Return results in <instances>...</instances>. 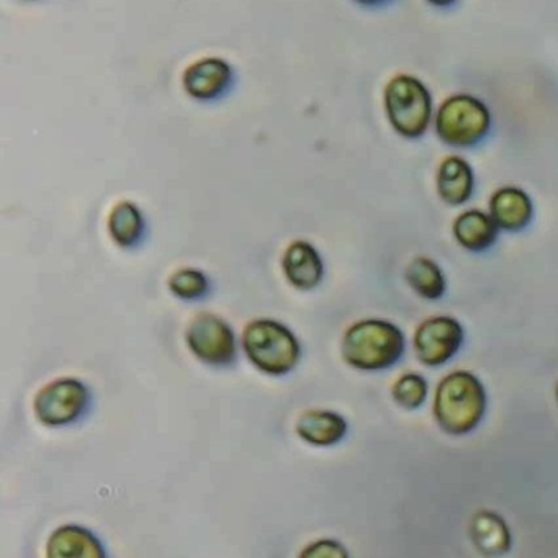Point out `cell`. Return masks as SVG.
I'll list each match as a JSON object with an SVG mask.
<instances>
[{
  "mask_svg": "<svg viewBox=\"0 0 558 558\" xmlns=\"http://www.w3.org/2000/svg\"><path fill=\"white\" fill-rule=\"evenodd\" d=\"M433 411L440 429L450 436H465L485 416V387L472 372H452L437 385Z\"/></svg>",
  "mask_w": 558,
  "mask_h": 558,
  "instance_id": "6da1fadb",
  "label": "cell"
},
{
  "mask_svg": "<svg viewBox=\"0 0 558 558\" xmlns=\"http://www.w3.org/2000/svg\"><path fill=\"white\" fill-rule=\"evenodd\" d=\"M404 335L387 319H362L345 331L342 357L351 367L380 372L393 367L404 354Z\"/></svg>",
  "mask_w": 558,
  "mask_h": 558,
  "instance_id": "7a4b0ae2",
  "label": "cell"
},
{
  "mask_svg": "<svg viewBox=\"0 0 558 558\" xmlns=\"http://www.w3.org/2000/svg\"><path fill=\"white\" fill-rule=\"evenodd\" d=\"M243 345L250 361L267 375L289 374L302 354L293 332L274 319L250 323L244 328Z\"/></svg>",
  "mask_w": 558,
  "mask_h": 558,
  "instance_id": "3957f363",
  "label": "cell"
},
{
  "mask_svg": "<svg viewBox=\"0 0 558 558\" xmlns=\"http://www.w3.org/2000/svg\"><path fill=\"white\" fill-rule=\"evenodd\" d=\"M385 110L398 135L416 140L429 129L433 99L420 80L400 74L393 77L385 89Z\"/></svg>",
  "mask_w": 558,
  "mask_h": 558,
  "instance_id": "277c9868",
  "label": "cell"
},
{
  "mask_svg": "<svg viewBox=\"0 0 558 558\" xmlns=\"http://www.w3.org/2000/svg\"><path fill=\"white\" fill-rule=\"evenodd\" d=\"M492 130V113L476 97L452 96L437 110V136L453 148H473Z\"/></svg>",
  "mask_w": 558,
  "mask_h": 558,
  "instance_id": "5b68a950",
  "label": "cell"
},
{
  "mask_svg": "<svg viewBox=\"0 0 558 558\" xmlns=\"http://www.w3.org/2000/svg\"><path fill=\"white\" fill-rule=\"evenodd\" d=\"M89 400V390L83 381L60 378L38 391L34 401L35 416L45 426H70L83 416Z\"/></svg>",
  "mask_w": 558,
  "mask_h": 558,
  "instance_id": "8992f818",
  "label": "cell"
},
{
  "mask_svg": "<svg viewBox=\"0 0 558 558\" xmlns=\"http://www.w3.org/2000/svg\"><path fill=\"white\" fill-rule=\"evenodd\" d=\"M189 349L205 364L230 365L236 357V338L227 322L201 313L192 319L185 332Z\"/></svg>",
  "mask_w": 558,
  "mask_h": 558,
  "instance_id": "52a82bcc",
  "label": "cell"
},
{
  "mask_svg": "<svg viewBox=\"0 0 558 558\" xmlns=\"http://www.w3.org/2000/svg\"><path fill=\"white\" fill-rule=\"evenodd\" d=\"M465 331L452 316H433L417 326L413 345L416 357L427 367L447 364L462 348Z\"/></svg>",
  "mask_w": 558,
  "mask_h": 558,
  "instance_id": "ba28073f",
  "label": "cell"
},
{
  "mask_svg": "<svg viewBox=\"0 0 558 558\" xmlns=\"http://www.w3.org/2000/svg\"><path fill=\"white\" fill-rule=\"evenodd\" d=\"M489 215L499 230L519 233L534 217L531 197L519 187H501L489 198Z\"/></svg>",
  "mask_w": 558,
  "mask_h": 558,
  "instance_id": "9c48e42d",
  "label": "cell"
},
{
  "mask_svg": "<svg viewBox=\"0 0 558 558\" xmlns=\"http://www.w3.org/2000/svg\"><path fill=\"white\" fill-rule=\"evenodd\" d=\"M231 83V68L220 58H204L185 70L184 87L195 99L221 96Z\"/></svg>",
  "mask_w": 558,
  "mask_h": 558,
  "instance_id": "30bf717a",
  "label": "cell"
},
{
  "mask_svg": "<svg viewBox=\"0 0 558 558\" xmlns=\"http://www.w3.org/2000/svg\"><path fill=\"white\" fill-rule=\"evenodd\" d=\"M282 267L289 282L300 290L315 289L325 276V266L318 251L306 241L290 244L283 254Z\"/></svg>",
  "mask_w": 558,
  "mask_h": 558,
  "instance_id": "8fae6325",
  "label": "cell"
},
{
  "mask_svg": "<svg viewBox=\"0 0 558 558\" xmlns=\"http://www.w3.org/2000/svg\"><path fill=\"white\" fill-rule=\"evenodd\" d=\"M470 538L485 557H501L511 550V531L498 512H476L470 521Z\"/></svg>",
  "mask_w": 558,
  "mask_h": 558,
  "instance_id": "7c38bea8",
  "label": "cell"
},
{
  "mask_svg": "<svg viewBox=\"0 0 558 558\" xmlns=\"http://www.w3.org/2000/svg\"><path fill=\"white\" fill-rule=\"evenodd\" d=\"M50 558H102L106 548L99 538L80 525H61L51 534L47 545Z\"/></svg>",
  "mask_w": 558,
  "mask_h": 558,
  "instance_id": "4fadbf2b",
  "label": "cell"
},
{
  "mask_svg": "<svg viewBox=\"0 0 558 558\" xmlns=\"http://www.w3.org/2000/svg\"><path fill=\"white\" fill-rule=\"evenodd\" d=\"M475 175L465 159L449 156L437 171V194L447 205L459 207L472 198Z\"/></svg>",
  "mask_w": 558,
  "mask_h": 558,
  "instance_id": "5bb4252c",
  "label": "cell"
},
{
  "mask_svg": "<svg viewBox=\"0 0 558 558\" xmlns=\"http://www.w3.org/2000/svg\"><path fill=\"white\" fill-rule=\"evenodd\" d=\"M296 434L313 446H335L348 434V423L335 411L308 410L296 421Z\"/></svg>",
  "mask_w": 558,
  "mask_h": 558,
  "instance_id": "9a60e30c",
  "label": "cell"
},
{
  "mask_svg": "<svg viewBox=\"0 0 558 558\" xmlns=\"http://www.w3.org/2000/svg\"><path fill=\"white\" fill-rule=\"evenodd\" d=\"M453 236L463 250L470 253H483L495 244L499 228L492 215L480 210L463 211L453 221Z\"/></svg>",
  "mask_w": 558,
  "mask_h": 558,
  "instance_id": "2e32d148",
  "label": "cell"
},
{
  "mask_svg": "<svg viewBox=\"0 0 558 558\" xmlns=\"http://www.w3.org/2000/svg\"><path fill=\"white\" fill-rule=\"evenodd\" d=\"M408 286L424 300H439L446 293L447 283L442 270L427 257H416L404 272Z\"/></svg>",
  "mask_w": 558,
  "mask_h": 558,
  "instance_id": "e0dca14e",
  "label": "cell"
},
{
  "mask_svg": "<svg viewBox=\"0 0 558 558\" xmlns=\"http://www.w3.org/2000/svg\"><path fill=\"white\" fill-rule=\"evenodd\" d=\"M109 231L120 246H135L142 240L143 231H145L142 211L132 202H120L110 211Z\"/></svg>",
  "mask_w": 558,
  "mask_h": 558,
  "instance_id": "ac0fdd59",
  "label": "cell"
},
{
  "mask_svg": "<svg viewBox=\"0 0 558 558\" xmlns=\"http://www.w3.org/2000/svg\"><path fill=\"white\" fill-rule=\"evenodd\" d=\"M391 397L403 410H420L427 398V380L423 375L408 372L395 381L391 387Z\"/></svg>",
  "mask_w": 558,
  "mask_h": 558,
  "instance_id": "d6986e66",
  "label": "cell"
},
{
  "mask_svg": "<svg viewBox=\"0 0 558 558\" xmlns=\"http://www.w3.org/2000/svg\"><path fill=\"white\" fill-rule=\"evenodd\" d=\"M208 279L195 269H179L169 279V289L179 299L197 300L208 292Z\"/></svg>",
  "mask_w": 558,
  "mask_h": 558,
  "instance_id": "ffe728a7",
  "label": "cell"
},
{
  "mask_svg": "<svg viewBox=\"0 0 558 558\" xmlns=\"http://www.w3.org/2000/svg\"><path fill=\"white\" fill-rule=\"evenodd\" d=\"M300 557L303 558H348L349 551L339 542L323 538L313 542L308 547L303 548Z\"/></svg>",
  "mask_w": 558,
  "mask_h": 558,
  "instance_id": "44dd1931",
  "label": "cell"
},
{
  "mask_svg": "<svg viewBox=\"0 0 558 558\" xmlns=\"http://www.w3.org/2000/svg\"><path fill=\"white\" fill-rule=\"evenodd\" d=\"M557 403H558V385H557Z\"/></svg>",
  "mask_w": 558,
  "mask_h": 558,
  "instance_id": "7402d4cb",
  "label": "cell"
}]
</instances>
